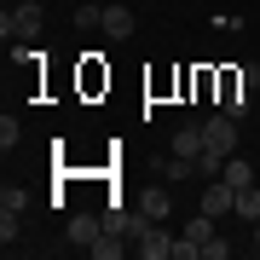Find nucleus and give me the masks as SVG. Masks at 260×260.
<instances>
[{
  "label": "nucleus",
  "mask_w": 260,
  "mask_h": 260,
  "mask_svg": "<svg viewBox=\"0 0 260 260\" xmlns=\"http://www.w3.org/2000/svg\"><path fill=\"white\" fill-rule=\"evenodd\" d=\"M0 35H6V41H41V35H47V6H35V0H18V6H6V18H0Z\"/></svg>",
  "instance_id": "f257e3e1"
},
{
  "label": "nucleus",
  "mask_w": 260,
  "mask_h": 260,
  "mask_svg": "<svg viewBox=\"0 0 260 260\" xmlns=\"http://www.w3.org/2000/svg\"><path fill=\"white\" fill-rule=\"evenodd\" d=\"M208 237H214V214H203V208H197V214H191V225L174 237V260H203Z\"/></svg>",
  "instance_id": "f03ea898"
},
{
  "label": "nucleus",
  "mask_w": 260,
  "mask_h": 260,
  "mask_svg": "<svg viewBox=\"0 0 260 260\" xmlns=\"http://www.w3.org/2000/svg\"><path fill=\"white\" fill-rule=\"evenodd\" d=\"M133 254L139 260H174V232H162V220H145L139 237H133Z\"/></svg>",
  "instance_id": "7ed1b4c3"
},
{
  "label": "nucleus",
  "mask_w": 260,
  "mask_h": 260,
  "mask_svg": "<svg viewBox=\"0 0 260 260\" xmlns=\"http://www.w3.org/2000/svg\"><path fill=\"white\" fill-rule=\"evenodd\" d=\"M203 145H208V156H232L237 150V116H208L203 121Z\"/></svg>",
  "instance_id": "20e7f679"
},
{
  "label": "nucleus",
  "mask_w": 260,
  "mask_h": 260,
  "mask_svg": "<svg viewBox=\"0 0 260 260\" xmlns=\"http://www.w3.org/2000/svg\"><path fill=\"white\" fill-rule=\"evenodd\" d=\"M197 208H203V214H214V220H225V214L237 208V191L225 185V179H208V185H203V197H197Z\"/></svg>",
  "instance_id": "39448f33"
},
{
  "label": "nucleus",
  "mask_w": 260,
  "mask_h": 260,
  "mask_svg": "<svg viewBox=\"0 0 260 260\" xmlns=\"http://www.w3.org/2000/svg\"><path fill=\"white\" fill-rule=\"evenodd\" d=\"M99 29L110 41H133V12L127 6H116V0H104V12H99Z\"/></svg>",
  "instance_id": "423d86ee"
},
{
  "label": "nucleus",
  "mask_w": 260,
  "mask_h": 260,
  "mask_svg": "<svg viewBox=\"0 0 260 260\" xmlns=\"http://www.w3.org/2000/svg\"><path fill=\"white\" fill-rule=\"evenodd\" d=\"M99 237H104V220H99V214H75V220H70V243H75V249L93 254Z\"/></svg>",
  "instance_id": "0eeeda50"
},
{
  "label": "nucleus",
  "mask_w": 260,
  "mask_h": 260,
  "mask_svg": "<svg viewBox=\"0 0 260 260\" xmlns=\"http://www.w3.org/2000/svg\"><path fill=\"white\" fill-rule=\"evenodd\" d=\"M150 220V214L133 203V208H116V214H104V232H121V237H139V225Z\"/></svg>",
  "instance_id": "6e6552de"
},
{
  "label": "nucleus",
  "mask_w": 260,
  "mask_h": 260,
  "mask_svg": "<svg viewBox=\"0 0 260 260\" xmlns=\"http://www.w3.org/2000/svg\"><path fill=\"white\" fill-rule=\"evenodd\" d=\"M203 150H208V145H203V121H197V127L185 121V127L174 133V156H191V162H197V156H203Z\"/></svg>",
  "instance_id": "1a4fd4ad"
},
{
  "label": "nucleus",
  "mask_w": 260,
  "mask_h": 260,
  "mask_svg": "<svg viewBox=\"0 0 260 260\" xmlns=\"http://www.w3.org/2000/svg\"><path fill=\"white\" fill-rule=\"evenodd\" d=\"M220 179H225V185H232V191H243V185H254V168L243 162V156H225V168H220Z\"/></svg>",
  "instance_id": "9d476101"
},
{
  "label": "nucleus",
  "mask_w": 260,
  "mask_h": 260,
  "mask_svg": "<svg viewBox=\"0 0 260 260\" xmlns=\"http://www.w3.org/2000/svg\"><path fill=\"white\" fill-rule=\"evenodd\" d=\"M133 243H121V232H104L99 243H93V260H116V254H127Z\"/></svg>",
  "instance_id": "9b49d317"
},
{
  "label": "nucleus",
  "mask_w": 260,
  "mask_h": 260,
  "mask_svg": "<svg viewBox=\"0 0 260 260\" xmlns=\"http://www.w3.org/2000/svg\"><path fill=\"white\" fill-rule=\"evenodd\" d=\"M232 214L254 225V220H260V191H254V185H243V191H237V208H232Z\"/></svg>",
  "instance_id": "f8f14e48"
},
{
  "label": "nucleus",
  "mask_w": 260,
  "mask_h": 260,
  "mask_svg": "<svg viewBox=\"0 0 260 260\" xmlns=\"http://www.w3.org/2000/svg\"><path fill=\"white\" fill-rule=\"evenodd\" d=\"M168 203H174V197H168V191H156V185H150V191L139 197V208L150 214V220H168Z\"/></svg>",
  "instance_id": "ddd939ff"
},
{
  "label": "nucleus",
  "mask_w": 260,
  "mask_h": 260,
  "mask_svg": "<svg viewBox=\"0 0 260 260\" xmlns=\"http://www.w3.org/2000/svg\"><path fill=\"white\" fill-rule=\"evenodd\" d=\"M23 203H29L23 185H6V191H0V208H6V214H23Z\"/></svg>",
  "instance_id": "4468645a"
},
{
  "label": "nucleus",
  "mask_w": 260,
  "mask_h": 260,
  "mask_svg": "<svg viewBox=\"0 0 260 260\" xmlns=\"http://www.w3.org/2000/svg\"><path fill=\"white\" fill-rule=\"evenodd\" d=\"M0 243H6V249L18 243V214H6V208H0Z\"/></svg>",
  "instance_id": "2eb2a0df"
},
{
  "label": "nucleus",
  "mask_w": 260,
  "mask_h": 260,
  "mask_svg": "<svg viewBox=\"0 0 260 260\" xmlns=\"http://www.w3.org/2000/svg\"><path fill=\"white\" fill-rule=\"evenodd\" d=\"M225 254H232V243L214 232V237H208V249H203V260H225Z\"/></svg>",
  "instance_id": "dca6fc26"
},
{
  "label": "nucleus",
  "mask_w": 260,
  "mask_h": 260,
  "mask_svg": "<svg viewBox=\"0 0 260 260\" xmlns=\"http://www.w3.org/2000/svg\"><path fill=\"white\" fill-rule=\"evenodd\" d=\"M237 81H243V87H260V64H243V70H237Z\"/></svg>",
  "instance_id": "f3484780"
},
{
  "label": "nucleus",
  "mask_w": 260,
  "mask_h": 260,
  "mask_svg": "<svg viewBox=\"0 0 260 260\" xmlns=\"http://www.w3.org/2000/svg\"><path fill=\"white\" fill-rule=\"evenodd\" d=\"M254 249H260V220H254Z\"/></svg>",
  "instance_id": "a211bd4d"
},
{
  "label": "nucleus",
  "mask_w": 260,
  "mask_h": 260,
  "mask_svg": "<svg viewBox=\"0 0 260 260\" xmlns=\"http://www.w3.org/2000/svg\"><path fill=\"white\" fill-rule=\"evenodd\" d=\"M6 6H12V0H6Z\"/></svg>",
  "instance_id": "6ab92c4d"
}]
</instances>
